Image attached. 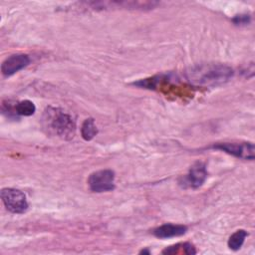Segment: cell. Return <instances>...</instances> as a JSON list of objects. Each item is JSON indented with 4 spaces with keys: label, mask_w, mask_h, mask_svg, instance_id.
I'll list each match as a JSON object with an SVG mask.
<instances>
[{
    "label": "cell",
    "mask_w": 255,
    "mask_h": 255,
    "mask_svg": "<svg viewBox=\"0 0 255 255\" xmlns=\"http://www.w3.org/2000/svg\"><path fill=\"white\" fill-rule=\"evenodd\" d=\"M233 70L221 64H205L196 66L187 72V79L197 85L216 86L229 81Z\"/></svg>",
    "instance_id": "obj_1"
},
{
    "label": "cell",
    "mask_w": 255,
    "mask_h": 255,
    "mask_svg": "<svg viewBox=\"0 0 255 255\" xmlns=\"http://www.w3.org/2000/svg\"><path fill=\"white\" fill-rule=\"evenodd\" d=\"M47 128L56 135L70 139L75 135L76 124L73 118L59 108L49 107L45 112Z\"/></svg>",
    "instance_id": "obj_2"
},
{
    "label": "cell",
    "mask_w": 255,
    "mask_h": 255,
    "mask_svg": "<svg viewBox=\"0 0 255 255\" xmlns=\"http://www.w3.org/2000/svg\"><path fill=\"white\" fill-rule=\"evenodd\" d=\"M2 201L12 213L21 214L28 210V201L26 195L19 189L15 188H3L1 191Z\"/></svg>",
    "instance_id": "obj_3"
},
{
    "label": "cell",
    "mask_w": 255,
    "mask_h": 255,
    "mask_svg": "<svg viewBox=\"0 0 255 255\" xmlns=\"http://www.w3.org/2000/svg\"><path fill=\"white\" fill-rule=\"evenodd\" d=\"M242 159H254L255 147L252 142H219L211 146Z\"/></svg>",
    "instance_id": "obj_4"
},
{
    "label": "cell",
    "mask_w": 255,
    "mask_h": 255,
    "mask_svg": "<svg viewBox=\"0 0 255 255\" xmlns=\"http://www.w3.org/2000/svg\"><path fill=\"white\" fill-rule=\"evenodd\" d=\"M88 183L94 192L111 191L115 188V172L111 169L95 171L89 176Z\"/></svg>",
    "instance_id": "obj_5"
},
{
    "label": "cell",
    "mask_w": 255,
    "mask_h": 255,
    "mask_svg": "<svg viewBox=\"0 0 255 255\" xmlns=\"http://www.w3.org/2000/svg\"><path fill=\"white\" fill-rule=\"evenodd\" d=\"M30 58L26 54H13L6 58L1 65V72L5 77H10L27 67Z\"/></svg>",
    "instance_id": "obj_6"
},
{
    "label": "cell",
    "mask_w": 255,
    "mask_h": 255,
    "mask_svg": "<svg viewBox=\"0 0 255 255\" xmlns=\"http://www.w3.org/2000/svg\"><path fill=\"white\" fill-rule=\"evenodd\" d=\"M207 177L206 166L203 162H195L189 169L186 176L183 178V186L191 188L200 187Z\"/></svg>",
    "instance_id": "obj_7"
},
{
    "label": "cell",
    "mask_w": 255,
    "mask_h": 255,
    "mask_svg": "<svg viewBox=\"0 0 255 255\" xmlns=\"http://www.w3.org/2000/svg\"><path fill=\"white\" fill-rule=\"evenodd\" d=\"M187 231V227L185 225L180 224H163L157 228H155L152 233L155 237L165 239L171 237H177L185 234Z\"/></svg>",
    "instance_id": "obj_8"
},
{
    "label": "cell",
    "mask_w": 255,
    "mask_h": 255,
    "mask_svg": "<svg viewBox=\"0 0 255 255\" xmlns=\"http://www.w3.org/2000/svg\"><path fill=\"white\" fill-rule=\"evenodd\" d=\"M163 254H195L196 251L194 246L190 243H177L172 246L166 247L163 251Z\"/></svg>",
    "instance_id": "obj_9"
},
{
    "label": "cell",
    "mask_w": 255,
    "mask_h": 255,
    "mask_svg": "<svg viewBox=\"0 0 255 255\" xmlns=\"http://www.w3.org/2000/svg\"><path fill=\"white\" fill-rule=\"evenodd\" d=\"M98 133V128L94 119L89 118L84 121L81 127V134L85 140H91Z\"/></svg>",
    "instance_id": "obj_10"
},
{
    "label": "cell",
    "mask_w": 255,
    "mask_h": 255,
    "mask_svg": "<svg viewBox=\"0 0 255 255\" xmlns=\"http://www.w3.org/2000/svg\"><path fill=\"white\" fill-rule=\"evenodd\" d=\"M247 232L243 229L237 230L236 232H234L228 239V247L231 250H239L241 248V246L243 245L245 238L247 237Z\"/></svg>",
    "instance_id": "obj_11"
},
{
    "label": "cell",
    "mask_w": 255,
    "mask_h": 255,
    "mask_svg": "<svg viewBox=\"0 0 255 255\" xmlns=\"http://www.w3.org/2000/svg\"><path fill=\"white\" fill-rule=\"evenodd\" d=\"M36 111L35 105L29 101V100H24L16 104L15 106V113L19 116H25L29 117L32 116Z\"/></svg>",
    "instance_id": "obj_12"
},
{
    "label": "cell",
    "mask_w": 255,
    "mask_h": 255,
    "mask_svg": "<svg viewBox=\"0 0 255 255\" xmlns=\"http://www.w3.org/2000/svg\"><path fill=\"white\" fill-rule=\"evenodd\" d=\"M233 22L236 25H246L250 22V16L249 15H237L234 17Z\"/></svg>",
    "instance_id": "obj_13"
},
{
    "label": "cell",
    "mask_w": 255,
    "mask_h": 255,
    "mask_svg": "<svg viewBox=\"0 0 255 255\" xmlns=\"http://www.w3.org/2000/svg\"><path fill=\"white\" fill-rule=\"evenodd\" d=\"M140 253H147V254H149V251L148 250H142V251H140Z\"/></svg>",
    "instance_id": "obj_14"
}]
</instances>
